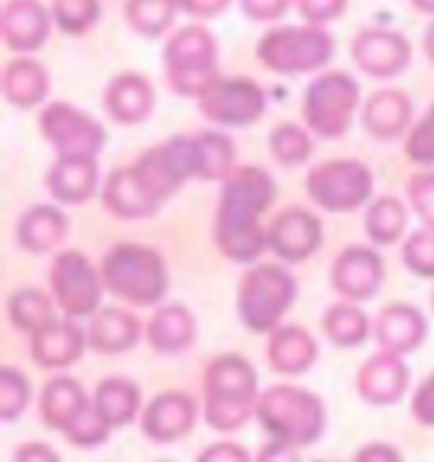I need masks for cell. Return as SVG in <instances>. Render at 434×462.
Masks as SVG:
<instances>
[{
  "label": "cell",
  "mask_w": 434,
  "mask_h": 462,
  "mask_svg": "<svg viewBox=\"0 0 434 462\" xmlns=\"http://www.w3.org/2000/svg\"><path fill=\"white\" fill-rule=\"evenodd\" d=\"M407 381V368L402 366V358L383 351L361 368L358 389H361V396L371 404H392L402 399Z\"/></svg>",
  "instance_id": "cell-19"
},
{
  "label": "cell",
  "mask_w": 434,
  "mask_h": 462,
  "mask_svg": "<svg viewBox=\"0 0 434 462\" xmlns=\"http://www.w3.org/2000/svg\"><path fill=\"white\" fill-rule=\"evenodd\" d=\"M42 133L59 152V158H95L105 133L102 127L67 102H56L42 112Z\"/></svg>",
  "instance_id": "cell-9"
},
{
  "label": "cell",
  "mask_w": 434,
  "mask_h": 462,
  "mask_svg": "<svg viewBox=\"0 0 434 462\" xmlns=\"http://www.w3.org/2000/svg\"><path fill=\"white\" fill-rule=\"evenodd\" d=\"M424 51H427L429 59L434 61V23L427 28V33H424Z\"/></svg>",
  "instance_id": "cell-49"
},
{
  "label": "cell",
  "mask_w": 434,
  "mask_h": 462,
  "mask_svg": "<svg viewBox=\"0 0 434 462\" xmlns=\"http://www.w3.org/2000/svg\"><path fill=\"white\" fill-rule=\"evenodd\" d=\"M49 39V14L42 0H8L3 8V42L11 51H39Z\"/></svg>",
  "instance_id": "cell-15"
},
{
  "label": "cell",
  "mask_w": 434,
  "mask_h": 462,
  "mask_svg": "<svg viewBox=\"0 0 434 462\" xmlns=\"http://www.w3.org/2000/svg\"><path fill=\"white\" fill-rule=\"evenodd\" d=\"M323 328L330 338L340 346H356L366 338L368 320L366 315L348 305H336L330 313L323 318Z\"/></svg>",
  "instance_id": "cell-35"
},
{
  "label": "cell",
  "mask_w": 434,
  "mask_h": 462,
  "mask_svg": "<svg viewBox=\"0 0 434 462\" xmlns=\"http://www.w3.org/2000/svg\"><path fill=\"white\" fill-rule=\"evenodd\" d=\"M381 282V259L371 249L351 246L346 249L333 267V287L340 295L366 300L376 292Z\"/></svg>",
  "instance_id": "cell-17"
},
{
  "label": "cell",
  "mask_w": 434,
  "mask_h": 462,
  "mask_svg": "<svg viewBox=\"0 0 434 462\" xmlns=\"http://www.w3.org/2000/svg\"><path fill=\"white\" fill-rule=\"evenodd\" d=\"M259 462H300L298 452L292 445L285 442H272L259 452Z\"/></svg>",
  "instance_id": "cell-46"
},
{
  "label": "cell",
  "mask_w": 434,
  "mask_h": 462,
  "mask_svg": "<svg viewBox=\"0 0 434 462\" xmlns=\"http://www.w3.org/2000/svg\"><path fill=\"white\" fill-rule=\"evenodd\" d=\"M270 148L274 158L285 165H300L308 161L312 143L305 130H300L298 125H280L270 137Z\"/></svg>",
  "instance_id": "cell-36"
},
{
  "label": "cell",
  "mask_w": 434,
  "mask_h": 462,
  "mask_svg": "<svg viewBox=\"0 0 434 462\" xmlns=\"http://www.w3.org/2000/svg\"><path fill=\"white\" fill-rule=\"evenodd\" d=\"M152 102H155L152 87L145 77H140L135 71H125L120 77H115L105 97L107 112L123 125L143 123L152 109Z\"/></svg>",
  "instance_id": "cell-18"
},
{
  "label": "cell",
  "mask_w": 434,
  "mask_h": 462,
  "mask_svg": "<svg viewBox=\"0 0 434 462\" xmlns=\"http://www.w3.org/2000/svg\"><path fill=\"white\" fill-rule=\"evenodd\" d=\"M87 409H89L87 396L74 379H54L43 389L42 420L51 430H61L67 435L69 430L87 414Z\"/></svg>",
  "instance_id": "cell-20"
},
{
  "label": "cell",
  "mask_w": 434,
  "mask_h": 462,
  "mask_svg": "<svg viewBox=\"0 0 434 462\" xmlns=\"http://www.w3.org/2000/svg\"><path fill=\"white\" fill-rule=\"evenodd\" d=\"M204 389L206 421L218 432H231L249 420L257 396V374L245 358L221 356L206 371Z\"/></svg>",
  "instance_id": "cell-2"
},
{
  "label": "cell",
  "mask_w": 434,
  "mask_h": 462,
  "mask_svg": "<svg viewBox=\"0 0 434 462\" xmlns=\"http://www.w3.org/2000/svg\"><path fill=\"white\" fill-rule=\"evenodd\" d=\"M407 155L414 163H434V105L421 117V123L409 133Z\"/></svg>",
  "instance_id": "cell-39"
},
{
  "label": "cell",
  "mask_w": 434,
  "mask_h": 462,
  "mask_svg": "<svg viewBox=\"0 0 434 462\" xmlns=\"http://www.w3.org/2000/svg\"><path fill=\"white\" fill-rule=\"evenodd\" d=\"M178 0H127L125 18L137 33L155 39L163 36L176 18Z\"/></svg>",
  "instance_id": "cell-31"
},
{
  "label": "cell",
  "mask_w": 434,
  "mask_h": 462,
  "mask_svg": "<svg viewBox=\"0 0 434 462\" xmlns=\"http://www.w3.org/2000/svg\"><path fill=\"white\" fill-rule=\"evenodd\" d=\"M51 287L59 308L71 318H79L95 313L105 282L79 252H61L51 267Z\"/></svg>",
  "instance_id": "cell-12"
},
{
  "label": "cell",
  "mask_w": 434,
  "mask_h": 462,
  "mask_svg": "<svg viewBox=\"0 0 434 462\" xmlns=\"http://www.w3.org/2000/svg\"><path fill=\"white\" fill-rule=\"evenodd\" d=\"M295 298V280L274 267V264H262L239 285V315L242 323L254 333H267L277 326L290 302Z\"/></svg>",
  "instance_id": "cell-8"
},
{
  "label": "cell",
  "mask_w": 434,
  "mask_h": 462,
  "mask_svg": "<svg viewBox=\"0 0 434 462\" xmlns=\"http://www.w3.org/2000/svg\"><path fill=\"white\" fill-rule=\"evenodd\" d=\"M199 462H249L246 452L236 445H214L199 457Z\"/></svg>",
  "instance_id": "cell-45"
},
{
  "label": "cell",
  "mask_w": 434,
  "mask_h": 462,
  "mask_svg": "<svg viewBox=\"0 0 434 462\" xmlns=\"http://www.w3.org/2000/svg\"><path fill=\"white\" fill-rule=\"evenodd\" d=\"M84 351V333L71 323L54 320L33 336V361L43 368L71 366Z\"/></svg>",
  "instance_id": "cell-21"
},
{
  "label": "cell",
  "mask_w": 434,
  "mask_h": 462,
  "mask_svg": "<svg viewBox=\"0 0 434 462\" xmlns=\"http://www.w3.org/2000/svg\"><path fill=\"white\" fill-rule=\"evenodd\" d=\"M414 417L421 421V424H429L434 427V376L429 381H424L420 386V392L414 396Z\"/></svg>",
  "instance_id": "cell-43"
},
{
  "label": "cell",
  "mask_w": 434,
  "mask_h": 462,
  "mask_svg": "<svg viewBox=\"0 0 434 462\" xmlns=\"http://www.w3.org/2000/svg\"><path fill=\"white\" fill-rule=\"evenodd\" d=\"M56 26L69 36L87 33L99 18V0H54L51 5Z\"/></svg>",
  "instance_id": "cell-34"
},
{
  "label": "cell",
  "mask_w": 434,
  "mask_h": 462,
  "mask_svg": "<svg viewBox=\"0 0 434 462\" xmlns=\"http://www.w3.org/2000/svg\"><path fill=\"white\" fill-rule=\"evenodd\" d=\"M409 56H411V46L407 39L402 33L383 28L361 31L358 39L353 42V59L358 69L376 79L396 77L409 64Z\"/></svg>",
  "instance_id": "cell-13"
},
{
  "label": "cell",
  "mask_w": 434,
  "mask_h": 462,
  "mask_svg": "<svg viewBox=\"0 0 434 462\" xmlns=\"http://www.w3.org/2000/svg\"><path fill=\"white\" fill-rule=\"evenodd\" d=\"M409 199H411V206L420 211L421 221H427V226L434 231V173L411 178Z\"/></svg>",
  "instance_id": "cell-40"
},
{
  "label": "cell",
  "mask_w": 434,
  "mask_h": 462,
  "mask_svg": "<svg viewBox=\"0 0 434 462\" xmlns=\"http://www.w3.org/2000/svg\"><path fill=\"white\" fill-rule=\"evenodd\" d=\"M368 168L353 161H333L318 165L308 176V190L312 201L328 211H351L361 206L371 193Z\"/></svg>",
  "instance_id": "cell-10"
},
{
  "label": "cell",
  "mask_w": 434,
  "mask_h": 462,
  "mask_svg": "<svg viewBox=\"0 0 434 462\" xmlns=\"http://www.w3.org/2000/svg\"><path fill=\"white\" fill-rule=\"evenodd\" d=\"M148 338L158 351H165V354H176L180 348H186L193 340V320L189 310L183 308L161 310L150 320Z\"/></svg>",
  "instance_id": "cell-30"
},
{
  "label": "cell",
  "mask_w": 434,
  "mask_h": 462,
  "mask_svg": "<svg viewBox=\"0 0 434 462\" xmlns=\"http://www.w3.org/2000/svg\"><path fill=\"white\" fill-rule=\"evenodd\" d=\"M102 282L117 298L135 305H152L165 295L168 274L163 257L137 245H120L102 262Z\"/></svg>",
  "instance_id": "cell-4"
},
{
  "label": "cell",
  "mask_w": 434,
  "mask_h": 462,
  "mask_svg": "<svg viewBox=\"0 0 434 462\" xmlns=\"http://www.w3.org/2000/svg\"><path fill=\"white\" fill-rule=\"evenodd\" d=\"M407 224V214H404V206L393 199H381L379 204L371 206L366 217V226L371 239H376L379 245H392L402 236Z\"/></svg>",
  "instance_id": "cell-33"
},
{
  "label": "cell",
  "mask_w": 434,
  "mask_h": 462,
  "mask_svg": "<svg viewBox=\"0 0 434 462\" xmlns=\"http://www.w3.org/2000/svg\"><path fill=\"white\" fill-rule=\"evenodd\" d=\"M336 54V42L320 26L272 28L257 43V59L277 74H305L326 67Z\"/></svg>",
  "instance_id": "cell-6"
},
{
  "label": "cell",
  "mask_w": 434,
  "mask_h": 462,
  "mask_svg": "<svg viewBox=\"0 0 434 462\" xmlns=\"http://www.w3.org/2000/svg\"><path fill=\"white\" fill-rule=\"evenodd\" d=\"M11 320L18 330H26L31 336H36L39 330L54 323V310L51 302L43 298L39 290H18L11 302Z\"/></svg>",
  "instance_id": "cell-32"
},
{
  "label": "cell",
  "mask_w": 434,
  "mask_h": 462,
  "mask_svg": "<svg viewBox=\"0 0 434 462\" xmlns=\"http://www.w3.org/2000/svg\"><path fill=\"white\" fill-rule=\"evenodd\" d=\"M3 92L8 97V102L21 109H31L42 105L43 97L49 92V77L46 69L33 61V59H14L5 74H3Z\"/></svg>",
  "instance_id": "cell-23"
},
{
  "label": "cell",
  "mask_w": 434,
  "mask_h": 462,
  "mask_svg": "<svg viewBox=\"0 0 434 462\" xmlns=\"http://www.w3.org/2000/svg\"><path fill=\"white\" fill-rule=\"evenodd\" d=\"M165 74L176 95L201 97L218 82L217 42L201 26H186L165 43Z\"/></svg>",
  "instance_id": "cell-5"
},
{
  "label": "cell",
  "mask_w": 434,
  "mask_h": 462,
  "mask_svg": "<svg viewBox=\"0 0 434 462\" xmlns=\"http://www.w3.org/2000/svg\"><path fill=\"white\" fill-rule=\"evenodd\" d=\"M140 407V392L133 381L107 379L97 386L95 409L109 427H120L135 420Z\"/></svg>",
  "instance_id": "cell-29"
},
{
  "label": "cell",
  "mask_w": 434,
  "mask_h": 462,
  "mask_svg": "<svg viewBox=\"0 0 434 462\" xmlns=\"http://www.w3.org/2000/svg\"><path fill=\"white\" fill-rule=\"evenodd\" d=\"M323 231L320 221L302 211V208H287L285 214L274 218V224L267 231L270 246L287 262H302L320 246Z\"/></svg>",
  "instance_id": "cell-14"
},
{
  "label": "cell",
  "mask_w": 434,
  "mask_h": 462,
  "mask_svg": "<svg viewBox=\"0 0 434 462\" xmlns=\"http://www.w3.org/2000/svg\"><path fill=\"white\" fill-rule=\"evenodd\" d=\"M404 264L421 277H434V231H420L409 239Z\"/></svg>",
  "instance_id": "cell-38"
},
{
  "label": "cell",
  "mask_w": 434,
  "mask_h": 462,
  "mask_svg": "<svg viewBox=\"0 0 434 462\" xmlns=\"http://www.w3.org/2000/svg\"><path fill=\"white\" fill-rule=\"evenodd\" d=\"M137 333H140V328L133 315L107 308V310H99V315L92 320L89 343L102 354H120V351H127L135 346Z\"/></svg>",
  "instance_id": "cell-26"
},
{
  "label": "cell",
  "mask_w": 434,
  "mask_h": 462,
  "mask_svg": "<svg viewBox=\"0 0 434 462\" xmlns=\"http://www.w3.org/2000/svg\"><path fill=\"white\" fill-rule=\"evenodd\" d=\"M315 361V343L300 328H280L270 340V364L282 374H302Z\"/></svg>",
  "instance_id": "cell-27"
},
{
  "label": "cell",
  "mask_w": 434,
  "mask_h": 462,
  "mask_svg": "<svg viewBox=\"0 0 434 462\" xmlns=\"http://www.w3.org/2000/svg\"><path fill=\"white\" fill-rule=\"evenodd\" d=\"M196 421L193 399L178 392L155 396L143 414V432L155 442H173L189 435Z\"/></svg>",
  "instance_id": "cell-16"
},
{
  "label": "cell",
  "mask_w": 434,
  "mask_h": 462,
  "mask_svg": "<svg viewBox=\"0 0 434 462\" xmlns=\"http://www.w3.org/2000/svg\"><path fill=\"white\" fill-rule=\"evenodd\" d=\"M356 462H402L399 452L386 445H368L358 452Z\"/></svg>",
  "instance_id": "cell-48"
},
{
  "label": "cell",
  "mask_w": 434,
  "mask_h": 462,
  "mask_svg": "<svg viewBox=\"0 0 434 462\" xmlns=\"http://www.w3.org/2000/svg\"><path fill=\"white\" fill-rule=\"evenodd\" d=\"M414 8H420L421 14H434V0H411Z\"/></svg>",
  "instance_id": "cell-50"
},
{
  "label": "cell",
  "mask_w": 434,
  "mask_h": 462,
  "mask_svg": "<svg viewBox=\"0 0 434 462\" xmlns=\"http://www.w3.org/2000/svg\"><path fill=\"white\" fill-rule=\"evenodd\" d=\"M361 99V89L346 71H326L308 87L302 115L310 130L323 137H338L348 130Z\"/></svg>",
  "instance_id": "cell-7"
},
{
  "label": "cell",
  "mask_w": 434,
  "mask_h": 462,
  "mask_svg": "<svg viewBox=\"0 0 434 462\" xmlns=\"http://www.w3.org/2000/svg\"><path fill=\"white\" fill-rule=\"evenodd\" d=\"M199 107L211 123L226 125V127H242V125L257 123L267 107L264 89L245 77H229L218 79L201 99Z\"/></svg>",
  "instance_id": "cell-11"
},
{
  "label": "cell",
  "mask_w": 434,
  "mask_h": 462,
  "mask_svg": "<svg viewBox=\"0 0 434 462\" xmlns=\"http://www.w3.org/2000/svg\"><path fill=\"white\" fill-rule=\"evenodd\" d=\"M15 462H59L56 452L46 445H23L15 452Z\"/></svg>",
  "instance_id": "cell-47"
},
{
  "label": "cell",
  "mask_w": 434,
  "mask_h": 462,
  "mask_svg": "<svg viewBox=\"0 0 434 462\" xmlns=\"http://www.w3.org/2000/svg\"><path fill=\"white\" fill-rule=\"evenodd\" d=\"M411 117V102L407 95H402L399 89H383L376 92L366 102L364 109V125L374 137L381 140H392L402 135L404 127Z\"/></svg>",
  "instance_id": "cell-22"
},
{
  "label": "cell",
  "mask_w": 434,
  "mask_h": 462,
  "mask_svg": "<svg viewBox=\"0 0 434 462\" xmlns=\"http://www.w3.org/2000/svg\"><path fill=\"white\" fill-rule=\"evenodd\" d=\"M28 394H31L28 381L18 371H14V368L0 371V417L3 420L18 417L26 407Z\"/></svg>",
  "instance_id": "cell-37"
},
{
  "label": "cell",
  "mask_w": 434,
  "mask_h": 462,
  "mask_svg": "<svg viewBox=\"0 0 434 462\" xmlns=\"http://www.w3.org/2000/svg\"><path fill=\"white\" fill-rule=\"evenodd\" d=\"M257 417L262 427L277 442L310 445L326 427V411L318 396L292 386H274L257 402Z\"/></svg>",
  "instance_id": "cell-3"
},
{
  "label": "cell",
  "mask_w": 434,
  "mask_h": 462,
  "mask_svg": "<svg viewBox=\"0 0 434 462\" xmlns=\"http://www.w3.org/2000/svg\"><path fill=\"white\" fill-rule=\"evenodd\" d=\"M229 0H178V8L186 11L189 15H199V18H214L221 11H226Z\"/></svg>",
  "instance_id": "cell-44"
},
{
  "label": "cell",
  "mask_w": 434,
  "mask_h": 462,
  "mask_svg": "<svg viewBox=\"0 0 434 462\" xmlns=\"http://www.w3.org/2000/svg\"><path fill=\"white\" fill-rule=\"evenodd\" d=\"M67 231V218L51 206H36L18 224V242L28 252H46L61 242Z\"/></svg>",
  "instance_id": "cell-28"
},
{
  "label": "cell",
  "mask_w": 434,
  "mask_h": 462,
  "mask_svg": "<svg viewBox=\"0 0 434 462\" xmlns=\"http://www.w3.org/2000/svg\"><path fill=\"white\" fill-rule=\"evenodd\" d=\"M274 201V183L259 168H236L224 178L218 201L217 239L221 252L234 262H254L264 252L267 231L259 217Z\"/></svg>",
  "instance_id": "cell-1"
},
{
  "label": "cell",
  "mask_w": 434,
  "mask_h": 462,
  "mask_svg": "<svg viewBox=\"0 0 434 462\" xmlns=\"http://www.w3.org/2000/svg\"><path fill=\"white\" fill-rule=\"evenodd\" d=\"M346 3L348 0H298V11L310 26H320L338 18L346 11Z\"/></svg>",
  "instance_id": "cell-41"
},
{
  "label": "cell",
  "mask_w": 434,
  "mask_h": 462,
  "mask_svg": "<svg viewBox=\"0 0 434 462\" xmlns=\"http://www.w3.org/2000/svg\"><path fill=\"white\" fill-rule=\"evenodd\" d=\"M49 189L64 204L87 201L97 189L95 158H59L49 173Z\"/></svg>",
  "instance_id": "cell-25"
},
{
  "label": "cell",
  "mask_w": 434,
  "mask_h": 462,
  "mask_svg": "<svg viewBox=\"0 0 434 462\" xmlns=\"http://www.w3.org/2000/svg\"><path fill=\"white\" fill-rule=\"evenodd\" d=\"M290 0H242V11L254 21H277L285 15Z\"/></svg>",
  "instance_id": "cell-42"
},
{
  "label": "cell",
  "mask_w": 434,
  "mask_h": 462,
  "mask_svg": "<svg viewBox=\"0 0 434 462\" xmlns=\"http://www.w3.org/2000/svg\"><path fill=\"white\" fill-rule=\"evenodd\" d=\"M424 330H427V323L420 310L407 308V305H392L379 318V338L386 354L402 356L414 351L424 338Z\"/></svg>",
  "instance_id": "cell-24"
}]
</instances>
